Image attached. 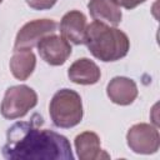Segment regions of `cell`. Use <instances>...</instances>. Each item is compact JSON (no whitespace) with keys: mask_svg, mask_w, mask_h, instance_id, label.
I'll return each mask as SVG.
<instances>
[{"mask_svg":"<svg viewBox=\"0 0 160 160\" xmlns=\"http://www.w3.org/2000/svg\"><path fill=\"white\" fill-rule=\"evenodd\" d=\"M38 51L44 61L50 65H62L71 54V46L62 36L50 34L38 42Z\"/></svg>","mask_w":160,"mask_h":160,"instance_id":"52a82bcc","label":"cell"},{"mask_svg":"<svg viewBox=\"0 0 160 160\" xmlns=\"http://www.w3.org/2000/svg\"><path fill=\"white\" fill-rule=\"evenodd\" d=\"M26 4L35 10H46L55 5L58 0H25Z\"/></svg>","mask_w":160,"mask_h":160,"instance_id":"5bb4252c","label":"cell"},{"mask_svg":"<svg viewBox=\"0 0 160 160\" xmlns=\"http://www.w3.org/2000/svg\"><path fill=\"white\" fill-rule=\"evenodd\" d=\"M38 104L36 92L26 85L11 86L5 91L1 102V115L5 119H18L28 114Z\"/></svg>","mask_w":160,"mask_h":160,"instance_id":"277c9868","label":"cell"},{"mask_svg":"<svg viewBox=\"0 0 160 160\" xmlns=\"http://www.w3.org/2000/svg\"><path fill=\"white\" fill-rule=\"evenodd\" d=\"M75 148L80 160H96L105 158L109 155L101 150L100 139L95 132L85 131L75 138Z\"/></svg>","mask_w":160,"mask_h":160,"instance_id":"7c38bea8","label":"cell"},{"mask_svg":"<svg viewBox=\"0 0 160 160\" xmlns=\"http://www.w3.org/2000/svg\"><path fill=\"white\" fill-rule=\"evenodd\" d=\"M89 51L101 61H116L126 56L130 41L125 32L101 21H92L86 28L85 42Z\"/></svg>","mask_w":160,"mask_h":160,"instance_id":"7a4b0ae2","label":"cell"},{"mask_svg":"<svg viewBox=\"0 0 160 160\" xmlns=\"http://www.w3.org/2000/svg\"><path fill=\"white\" fill-rule=\"evenodd\" d=\"M100 75L101 74L98 65L86 58L79 59L72 62L68 71L69 79L72 82L80 85H92L99 81Z\"/></svg>","mask_w":160,"mask_h":160,"instance_id":"30bf717a","label":"cell"},{"mask_svg":"<svg viewBox=\"0 0 160 160\" xmlns=\"http://www.w3.org/2000/svg\"><path fill=\"white\" fill-rule=\"evenodd\" d=\"M50 116L58 128L69 129L82 119V104L80 95L70 89L59 90L50 102Z\"/></svg>","mask_w":160,"mask_h":160,"instance_id":"3957f363","label":"cell"},{"mask_svg":"<svg viewBox=\"0 0 160 160\" xmlns=\"http://www.w3.org/2000/svg\"><path fill=\"white\" fill-rule=\"evenodd\" d=\"M35 118L9 129L2 156L8 160H74L69 140L52 130L39 129L41 118Z\"/></svg>","mask_w":160,"mask_h":160,"instance_id":"6da1fadb","label":"cell"},{"mask_svg":"<svg viewBox=\"0 0 160 160\" xmlns=\"http://www.w3.org/2000/svg\"><path fill=\"white\" fill-rule=\"evenodd\" d=\"M129 148L138 154H154L159 150L160 136L156 128L149 124L131 126L126 135Z\"/></svg>","mask_w":160,"mask_h":160,"instance_id":"5b68a950","label":"cell"},{"mask_svg":"<svg viewBox=\"0 0 160 160\" xmlns=\"http://www.w3.org/2000/svg\"><path fill=\"white\" fill-rule=\"evenodd\" d=\"M36 64L35 55L29 49H16L10 59V70L19 80H26L34 71Z\"/></svg>","mask_w":160,"mask_h":160,"instance_id":"4fadbf2b","label":"cell"},{"mask_svg":"<svg viewBox=\"0 0 160 160\" xmlns=\"http://www.w3.org/2000/svg\"><path fill=\"white\" fill-rule=\"evenodd\" d=\"M119 6H122L125 9H134L145 0H114Z\"/></svg>","mask_w":160,"mask_h":160,"instance_id":"9a60e30c","label":"cell"},{"mask_svg":"<svg viewBox=\"0 0 160 160\" xmlns=\"http://www.w3.org/2000/svg\"><path fill=\"white\" fill-rule=\"evenodd\" d=\"M86 18L82 12L78 10H71L66 12L60 22L61 36L75 45H80L85 42L86 36Z\"/></svg>","mask_w":160,"mask_h":160,"instance_id":"ba28073f","label":"cell"},{"mask_svg":"<svg viewBox=\"0 0 160 160\" xmlns=\"http://www.w3.org/2000/svg\"><path fill=\"white\" fill-rule=\"evenodd\" d=\"M88 8L94 20L114 26L121 21L122 15L120 6L114 0H90Z\"/></svg>","mask_w":160,"mask_h":160,"instance_id":"8fae6325","label":"cell"},{"mask_svg":"<svg viewBox=\"0 0 160 160\" xmlns=\"http://www.w3.org/2000/svg\"><path fill=\"white\" fill-rule=\"evenodd\" d=\"M58 24L54 20L41 19V20H32L25 24L16 35L14 50L16 49H29L31 50L38 42L56 31Z\"/></svg>","mask_w":160,"mask_h":160,"instance_id":"8992f818","label":"cell"},{"mask_svg":"<svg viewBox=\"0 0 160 160\" xmlns=\"http://www.w3.org/2000/svg\"><path fill=\"white\" fill-rule=\"evenodd\" d=\"M108 96L110 100L118 105H129L138 96V88L134 80L116 76L108 85Z\"/></svg>","mask_w":160,"mask_h":160,"instance_id":"9c48e42d","label":"cell"},{"mask_svg":"<svg viewBox=\"0 0 160 160\" xmlns=\"http://www.w3.org/2000/svg\"><path fill=\"white\" fill-rule=\"evenodd\" d=\"M1 1H2V0H0V2H1Z\"/></svg>","mask_w":160,"mask_h":160,"instance_id":"2e32d148","label":"cell"}]
</instances>
